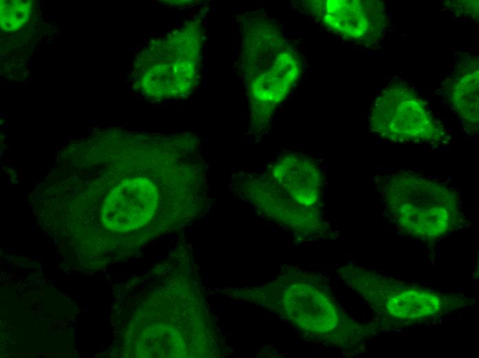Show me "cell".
<instances>
[{
  "mask_svg": "<svg viewBox=\"0 0 479 358\" xmlns=\"http://www.w3.org/2000/svg\"><path fill=\"white\" fill-rule=\"evenodd\" d=\"M478 59L461 61L444 90L455 113L465 129L471 134L478 131Z\"/></svg>",
  "mask_w": 479,
  "mask_h": 358,
  "instance_id": "52a82bcc",
  "label": "cell"
},
{
  "mask_svg": "<svg viewBox=\"0 0 479 358\" xmlns=\"http://www.w3.org/2000/svg\"><path fill=\"white\" fill-rule=\"evenodd\" d=\"M305 9L330 30L349 39L374 45L383 37L387 17L379 1L312 0Z\"/></svg>",
  "mask_w": 479,
  "mask_h": 358,
  "instance_id": "8992f818",
  "label": "cell"
},
{
  "mask_svg": "<svg viewBox=\"0 0 479 358\" xmlns=\"http://www.w3.org/2000/svg\"><path fill=\"white\" fill-rule=\"evenodd\" d=\"M32 10V3L27 1H1V25L3 30L14 31L28 21Z\"/></svg>",
  "mask_w": 479,
  "mask_h": 358,
  "instance_id": "9c48e42d",
  "label": "cell"
},
{
  "mask_svg": "<svg viewBox=\"0 0 479 358\" xmlns=\"http://www.w3.org/2000/svg\"><path fill=\"white\" fill-rule=\"evenodd\" d=\"M194 20L152 42L140 57L138 86L149 98L187 96L198 85L202 41Z\"/></svg>",
  "mask_w": 479,
  "mask_h": 358,
  "instance_id": "3957f363",
  "label": "cell"
},
{
  "mask_svg": "<svg viewBox=\"0 0 479 358\" xmlns=\"http://www.w3.org/2000/svg\"><path fill=\"white\" fill-rule=\"evenodd\" d=\"M390 218L404 233L434 240L466 223L459 194L447 185L405 171L381 178Z\"/></svg>",
  "mask_w": 479,
  "mask_h": 358,
  "instance_id": "7a4b0ae2",
  "label": "cell"
},
{
  "mask_svg": "<svg viewBox=\"0 0 479 358\" xmlns=\"http://www.w3.org/2000/svg\"><path fill=\"white\" fill-rule=\"evenodd\" d=\"M300 156L291 154L281 159L275 165L279 171H273V176L285 190L290 193L299 202L312 204L320 195L321 178L320 173L308 177L319 171L318 169L310 173H299Z\"/></svg>",
  "mask_w": 479,
  "mask_h": 358,
  "instance_id": "ba28073f",
  "label": "cell"
},
{
  "mask_svg": "<svg viewBox=\"0 0 479 358\" xmlns=\"http://www.w3.org/2000/svg\"><path fill=\"white\" fill-rule=\"evenodd\" d=\"M352 284L383 318L403 324L429 321L469 304L462 294L443 293L370 271L354 273Z\"/></svg>",
  "mask_w": 479,
  "mask_h": 358,
  "instance_id": "277c9868",
  "label": "cell"
},
{
  "mask_svg": "<svg viewBox=\"0 0 479 358\" xmlns=\"http://www.w3.org/2000/svg\"><path fill=\"white\" fill-rule=\"evenodd\" d=\"M370 128L383 139L398 143H434L443 134L420 98L401 80L392 81L379 95Z\"/></svg>",
  "mask_w": 479,
  "mask_h": 358,
  "instance_id": "5b68a950",
  "label": "cell"
},
{
  "mask_svg": "<svg viewBox=\"0 0 479 358\" xmlns=\"http://www.w3.org/2000/svg\"><path fill=\"white\" fill-rule=\"evenodd\" d=\"M241 59L253 125L259 128L299 78L301 62L277 25L261 15L245 19Z\"/></svg>",
  "mask_w": 479,
  "mask_h": 358,
  "instance_id": "6da1fadb",
  "label": "cell"
}]
</instances>
